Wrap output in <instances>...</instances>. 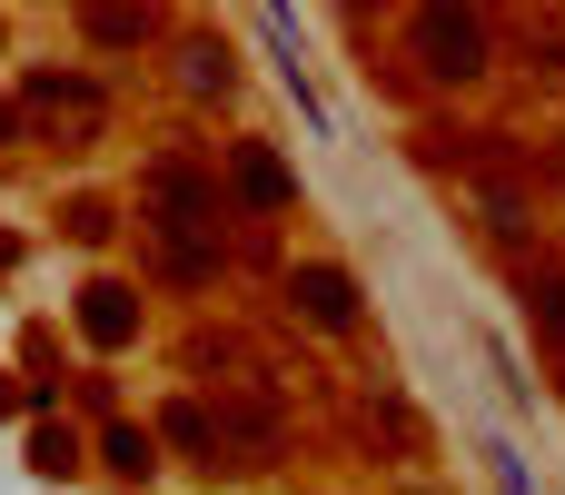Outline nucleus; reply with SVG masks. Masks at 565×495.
<instances>
[{
  "mask_svg": "<svg viewBox=\"0 0 565 495\" xmlns=\"http://www.w3.org/2000/svg\"><path fill=\"white\" fill-rule=\"evenodd\" d=\"M417 50H427L437 79H477V69H487V20H467V10H417Z\"/></svg>",
  "mask_w": 565,
  "mask_h": 495,
  "instance_id": "nucleus-1",
  "label": "nucleus"
},
{
  "mask_svg": "<svg viewBox=\"0 0 565 495\" xmlns=\"http://www.w3.org/2000/svg\"><path fill=\"white\" fill-rule=\"evenodd\" d=\"M288 298H298L318 327H348V318H358V288H348L338 268H298V278H288Z\"/></svg>",
  "mask_w": 565,
  "mask_h": 495,
  "instance_id": "nucleus-2",
  "label": "nucleus"
},
{
  "mask_svg": "<svg viewBox=\"0 0 565 495\" xmlns=\"http://www.w3.org/2000/svg\"><path fill=\"white\" fill-rule=\"evenodd\" d=\"M79 327H89L99 347H129V327H139V308H129V288H89V298H79Z\"/></svg>",
  "mask_w": 565,
  "mask_h": 495,
  "instance_id": "nucleus-3",
  "label": "nucleus"
},
{
  "mask_svg": "<svg viewBox=\"0 0 565 495\" xmlns=\"http://www.w3.org/2000/svg\"><path fill=\"white\" fill-rule=\"evenodd\" d=\"M238 189H248V198H288V179H278V159H258V149L238 159Z\"/></svg>",
  "mask_w": 565,
  "mask_h": 495,
  "instance_id": "nucleus-4",
  "label": "nucleus"
},
{
  "mask_svg": "<svg viewBox=\"0 0 565 495\" xmlns=\"http://www.w3.org/2000/svg\"><path fill=\"white\" fill-rule=\"evenodd\" d=\"M109 466H119V476H149V437L119 427V437H109Z\"/></svg>",
  "mask_w": 565,
  "mask_h": 495,
  "instance_id": "nucleus-5",
  "label": "nucleus"
}]
</instances>
